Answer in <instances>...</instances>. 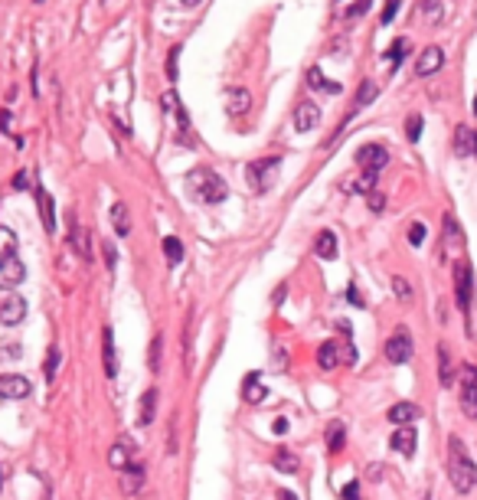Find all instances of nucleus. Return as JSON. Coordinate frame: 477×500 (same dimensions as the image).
Returning a JSON list of instances; mask_svg holds the SVG:
<instances>
[{
  "label": "nucleus",
  "mask_w": 477,
  "mask_h": 500,
  "mask_svg": "<svg viewBox=\"0 0 477 500\" xmlns=\"http://www.w3.org/2000/svg\"><path fill=\"white\" fill-rule=\"evenodd\" d=\"M448 481L458 494H471L477 487V465L471 461L458 435H452V441H448Z\"/></svg>",
  "instance_id": "obj_1"
},
{
  "label": "nucleus",
  "mask_w": 477,
  "mask_h": 500,
  "mask_svg": "<svg viewBox=\"0 0 477 500\" xmlns=\"http://www.w3.org/2000/svg\"><path fill=\"white\" fill-rule=\"evenodd\" d=\"M187 190H190V196H193L196 203H206V206L222 203V200H226V193H229L226 180H222L219 174H216V170H209V167H196V170H190Z\"/></svg>",
  "instance_id": "obj_2"
},
{
  "label": "nucleus",
  "mask_w": 477,
  "mask_h": 500,
  "mask_svg": "<svg viewBox=\"0 0 477 500\" xmlns=\"http://www.w3.org/2000/svg\"><path fill=\"white\" fill-rule=\"evenodd\" d=\"M278 170H282V157H262V161H252L246 167V177H248V187L265 193V190L275 187L278 180Z\"/></svg>",
  "instance_id": "obj_3"
},
{
  "label": "nucleus",
  "mask_w": 477,
  "mask_h": 500,
  "mask_svg": "<svg viewBox=\"0 0 477 500\" xmlns=\"http://www.w3.org/2000/svg\"><path fill=\"white\" fill-rule=\"evenodd\" d=\"M454 295H458V311L468 317L471 314V295H474V271L468 258L454 262Z\"/></svg>",
  "instance_id": "obj_4"
},
{
  "label": "nucleus",
  "mask_w": 477,
  "mask_h": 500,
  "mask_svg": "<svg viewBox=\"0 0 477 500\" xmlns=\"http://www.w3.org/2000/svg\"><path fill=\"white\" fill-rule=\"evenodd\" d=\"M461 412L468 419H477V366H461Z\"/></svg>",
  "instance_id": "obj_5"
},
{
  "label": "nucleus",
  "mask_w": 477,
  "mask_h": 500,
  "mask_svg": "<svg viewBox=\"0 0 477 500\" xmlns=\"http://www.w3.org/2000/svg\"><path fill=\"white\" fill-rule=\"evenodd\" d=\"M412 353H415V343H412V334L406 327H396L392 337L386 340V360L389 363H409Z\"/></svg>",
  "instance_id": "obj_6"
},
{
  "label": "nucleus",
  "mask_w": 477,
  "mask_h": 500,
  "mask_svg": "<svg viewBox=\"0 0 477 500\" xmlns=\"http://www.w3.org/2000/svg\"><path fill=\"white\" fill-rule=\"evenodd\" d=\"M163 108L167 111H173L177 115V137H180V144H187V147H193V131H190V118H187V108L177 102V95L173 92H167L163 95Z\"/></svg>",
  "instance_id": "obj_7"
},
{
  "label": "nucleus",
  "mask_w": 477,
  "mask_h": 500,
  "mask_svg": "<svg viewBox=\"0 0 477 500\" xmlns=\"http://www.w3.org/2000/svg\"><path fill=\"white\" fill-rule=\"evenodd\" d=\"M26 278V268L23 262H20L17 255H7V258H0V288H17V285H23Z\"/></svg>",
  "instance_id": "obj_8"
},
{
  "label": "nucleus",
  "mask_w": 477,
  "mask_h": 500,
  "mask_svg": "<svg viewBox=\"0 0 477 500\" xmlns=\"http://www.w3.org/2000/svg\"><path fill=\"white\" fill-rule=\"evenodd\" d=\"M357 164L363 170H376V174H379V170L389 164V151H386L383 144H363L357 151Z\"/></svg>",
  "instance_id": "obj_9"
},
{
  "label": "nucleus",
  "mask_w": 477,
  "mask_h": 500,
  "mask_svg": "<svg viewBox=\"0 0 477 500\" xmlns=\"http://www.w3.org/2000/svg\"><path fill=\"white\" fill-rule=\"evenodd\" d=\"M442 66H444L442 46H425V50H422V56L415 59V76L428 79V76H435V72H438Z\"/></svg>",
  "instance_id": "obj_10"
},
{
  "label": "nucleus",
  "mask_w": 477,
  "mask_h": 500,
  "mask_svg": "<svg viewBox=\"0 0 477 500\" xmlns=\"http://www.w3.org/2000/svg\"><path fill=\"white\" fill-rule=\"evenodd\" d=\"M30 380L26 376H17V373H4L0 376V396L4 399H26L30 396Z\"/></svg>",
  "instance_id": "obj_11"
},
{
  "label": "nucleus",
  "mask_w": 477,
  "mask_h": 500,
  "mask_svg": "<svg viewBox=\"0 0 477 500\" xmlns=\"http://www.w3.org/2000/svg\"><path fill=\"white\" fill-rule=\"evenodd\" d=\"M26 317V301L17 295H10L0 301V324H7V327H17L20 321Z\"/></svg>",
  "instance_id": "obj_12"
},
{
  "label": "nucleus",
  "mask_w": 477,
  "mask_h": 500,
  "mask_svg": "<svg viewBox=\"0 0 477 500\" xmlns=\"http://www.w3.org/2000/svg\"><path fill=\"white\" fill-rule=\"evenodd\" d=\"M317 125H321V108H317V102L307 98V102H301L298 108H294V131L304 135V131H311V127H317Z\"/></svg>",
  "instance_id": "obj_13"
},
{
  "label": "nucleus",
  "mask_w": 477,
  "mask_h": 500,
  "mask_svg": "<svg viewBox=\"0 0 477 500\" xmlns=\"http://www.w3.org/2000/svg\"><path fill=\"white\" fill-rule=\"evenodd\" d=\"M415 445H418L415 428H409V425H399V428L392 432V438H389V448L399 451V455H406V458H412V455H415Z\"/></svg>",
  "instance_id": "obj_14"
},
{
  "label": "nucleus",
  "mask_w": 477,
  "mask_h": 500,
  "mask_svg": "<svg viewBox=\"0 0 477 500\" xmlns=\"http://www.w3.org/2000/svg\"><path fill=\"white\" fill-rule=\"evenodd\" d=\"M242 399H246L248 406H258V402H265L268 399V390L262 386V376L258 373H248L246 382H242Z\"/></svg>",
  "instance_id": "obj_15"
},
{
  "label": "nucleus",
  "mask_w": 477,
  "mask_h": 500,
  "mask_svg": "<svg viewBox=\"0 0 477 500\" xmlns=\"http://www.w3.org/2000/svg\"><path fill=\"white\" fill-rule=\"evenodd\" d=\"M33 193H36V203H40V216H43V229L52 236V232H56V206H52V196L46 193L43 187H36Z\"/></svg>",
  "instance_id": "obj_16"
},
{
  "label": "nucleus",
  "mask_w": 477,
  "mask_h": 500,
  "mask_svg": "<svg viewBox=\"0 0 477 500\" xmlns=\"http://www.w3.org/2000/svg\"><path fill=\"white\" fill-rule=\"evenodd\" d=\"M102 360H105V376L118 373V353H115V331L111 327L102 331Z\"/></svg>",
  "instance_id": "obj_17"
},
{
  "label": "nucleus",
  "mask_w": 477,
  "mask_h": 500,
  "mask_svg": "<svg viewBox=\"0 0 477 500\" xmlns=\"http://www.w3.org/2000/svg\"><path fill=\"white\" fill-rule=\"evenodd\" d=\"M418 416H422V412H418L415 402H396V406L389 409V422H396V425H412Z\"/></svg>",
  "instance_id": "obj_18"
},
{
  "label": "nucleus",
  "mask_w": 477,
  "mask_h": 500,
  "mask_svg": "<svg viewBox=\"0 0 477 500\" xmlns=\"http://www.w3.org/2000/svg\"><path fill=\"white\" fill-rule=\"evenodd\" d=\"M376 170H363L357 180H347L343 183V193H373V187H376Z\"/></svg>",
  "instance_id": "obj_19"
},
{
  "label": "nucleus",
  "mask_w": 477,
  "mask_h": 500,
  "mask_svg": "<svg viewBox=\"0 0 477 500\" xmlns=\"http://www.w3.org/2000/svg\"><path fill=\"white\" fill-rule=\"evenodd\" d=\"M314 252H317V258H324V262L337 258V236H333L331 229H324L314 239Z\"/></svg>",
  "instance_id": "obj_20"
},
{
  "label": "nucleus",
  "mask_w": 477,
  "mask_h": 500,
  "mask_svg": "<svg viewBox=\"0 0 477 500\" xmlns=\"http://www.w3.org/2000/svg\"><path fill=\"white\" fill-rule=\"evenodd\" d=\"M340 347H337V340H327V343H321V350H317V366L321 370H333V366L340 363Z\"/></svg>",
  "instance_id": "obj_21"
},
{
  "label": "nucleus",
  "mask_w": 477,
  "mask_h": 500,
  "mask_svg": "<svg viewBox=\"0 0 477 500\" xmlns=\"http://www.w3.org/2000/svg\"><path fill=\"white\" fill-rule=\"evenodd\" d=\"M121 487H125V494H141V487H144V467H141V465H128V467H125Z\"/></svg>",
  "instance_id": "obj_22"
},
{
  "label": "nucleus",
  "mask_w": 477,
  "mask_h": 500,
  "mask_svg": "<svg viewBox=\"0 0 477 500\" xmlns=\"http://www.w3.org/2000/svg\"><path fill=\"white\" fill-rule=\"evenodd\" d=\"M111 229L118 232L121 239L131 236V216H128V206H125V203H115V206H111Z\"/></svg>",
  "instance_id": "obj_23"
},
{
  "label": "nucleus",
  "mask_w": 477,
  "mask_h": 500,
  "mask_svg": "<svg viewBox=\"0 0 477 500\" xmlns=\"http://www.w3.org/2000/svg\"><path fill=\"white\" fill-rule=\"evenodd\" d=\"M108 465L115 467V471H125L128 465H134L131 461V448H128V441H115L108 451Z\"/></svg>",
  "instance_id": "obj_24"
},
{
  "label": "nucleus",
  "mask_w": 477,
  "mask_h": 500,
  "mask_svg": "<svg viewBox=\"0 0 477 500\" xmlns=\"http://www.w3.org/2000/svg\"><path fill=\"white\" fill-rule=\"evenodd\" d=\"M226 98H229V102H226L229 115H246V111L252 108V95H248V89H232Z\"/></svg>",
  "instance_id": "obj_25"
},
{
  "label": "nucleus",
  "mask_w": 477,
  "mask_h": 500,
  "mask_svg": "<svg viewBox=\"0 0 477 500\" xmlns=\"http://www.w3.org/2000/svg\"><path fill=\"white\" fill-rule=\"evenodd\" d=\"M461 242H464V236H461V226L454 216H444V252L452 255L454 249H461Z\"/></svg>",
  "instance_id": "obj_26"
},
{
  "label": "nucleus",
  "mask_w": 477,
  "mask_h": 500,
  "mask_svg": "<svg viewBox=\"0 0 477 500\" xmlns=\"http://www.w3.org/2000/svg\"><path fill=\"white\" fill-rule=\"evenodd\" d=\"M474 137H477V131H471L468 125H461L458 135H454V154H458V157H468V154H474Z\"/></svg>",
  "instance_id": "obj_27"
},
{
  "label": "nucleus",
  "mask_w": 477,
  "mask_h": 500,
  "mask_svg": "<svg viewBox=\"0 0 477 500\" xmlns=\"http://www.w3.org/2000/svg\"><path fill=\"white\" fill-rule=\"evenodd\" d=\"M438 380H442V386H454V366H452V353H448V347H438Z\"/></svg>",
  "instance_id": "obj_28"
},
{
  "label": "nucleus",
  "mask_w": 477,
  "mask_h": 500,
  "mask_svg": "<svg viewBox=\"0 0 477 500\" xmlns=\"http://www.w3.org/2000/svg\"><path fill=\"white\" fill-rule=\"evenodd\" d=\"M307 85H311V89H317V92H331V95H340V82H327L324 79V72H321V69H311V72H307Z\"/></svg>",
  "instance_id": "obj_29"
},
{
  "label": "nucleus",
  "mask_w": 477,
  "mask_h": 500,
  "mask_svg": "<svg viewBox=\"0 0 477 500\" xmlns=\"http://www.w3.org/2000/svg\"><path fill=\"white\" fill-rule=\"evenodd\" d=\"M137 412H141V416H137L141 425L154 422V412H157V390H147L144 396H141V409H137Z\"/></svg>",
  "instance_id": "obj_30"
},
{
  "label": "nucleus",
  "mask_w": 477,
  "mask_h": 500,
  "mask_svg": "<svg viewBox=\"0 0 477 500\" xmlns=\"http://www.w3.org/2000/svg\"><path fill=\"white\" fill-rule=\"evenodd\" d=\"M343 445H347V428H343V422H331L327 425V448L337 455V451H343Z\"/></svg>",
  "instance_id": "obj_31"
},
{
  "label": "nucleus",
  "mask_w": 477,
  "mask_h": 500,
  "mask_svg": "<svg viewBox=\"0 0 477 500\" xmlns=\"http://www.w3.org/2000/svg\"><path fill=\"white\" fill-rule=\"evenodd\" d=\"M69 242H72V249H79V255H82L86 262L92 258V255H88V232L82 229L76 220H72V232H69Z\"/></svg>",
  "instance_id": "obj_32"
},
{
  "label": "nucleus",
  "mask_w": 477,
  "mask_h": 500,
  "mask_svg": "<svg viewBox=\"0 0 477 500\" xmlns=\"http://www.w3.org/2000/svg\"><path fill=\"white\" fill-rule=\"evenodd\" d=\"M163 255H167V265H180L183 262V242L177 236L163 239Z\"/></svg>",
  "instance_id": "obj_33"
},
{
  "label": "nucleus",
  "mask_w": 477,
  "mask_h": 500,
  "mask_svg": "<svg viewBox=\"0 0 477 500\" xmlns=\"http://www.w3.org/2000/svg\"><path fill=\"white\" fill-rule=\"evenodd\" d=\"M275 467H278L282 475H298V455H294V451H278V455H275Z\"/></svg>",
  "instance_id": "obj_34"
},
{
  "label": "nucleus",
  "mask_w": 477,
  "mask_h": 500,
  "mask_svg": "<svg viewBox=\"0 0 477 500\" xmlns=\"http://www.w3.org/2000/svg\"><path fill=\"white\" fill-rule=\"evenodd\" d=\"M7 255H17V236H13V229L0 226V258H7Z\"/></svg>",
  "instance_id": "obj_35"
},
{
  "label": "nucleus",
  "mask_w": 477,
  "mask_h": 500,
  "mask_svg": "<svg viewBox=\"0 0 477 500\" xmlns=\"http://www.w3.org/2000/svg\"><path fill=\"white\" fill-rule=\"evenodd\" d=\"M59 360H62V350H59V347H50V353H46V366H43L46 382H52V380H56V370H59Z\"/></svg>",
  "instance_id": "obj_36"
},
{
  "label": "nucleus",
  "mask_w": 477,
  "mask_h": 500,
  "mask_svg": "<svg viewBox=\"0 0 477 500\" xmlns=\"http://www.w3.org/2000/svg\"><path fill=\"white\" fill-rule=\"evenodd\" d=\"M161 353H163V337H161V334H154V340H151V353H147V366H151L154 373L161 370Z\"/></svg>",
  "instance_id": "obj_37"
},
{
  "label": "nucleus",
  "mask_w": 477,
  "mask_h": 500,
  "mask_svg": "<svg viewBox=\"0 0 477 500\" xmlns=\"http://www.w3.org/2000/svg\"><path fill=\"white\" fill-rule=\"evenodd\" d=\"M406 56H409V40H396V42H392V50L386 52V59H389L392 66H399Z\"/></svg>",
  "instance_id": "obj_38"
},
{
  "label": "nucleus",
  "mask_w": 477,
  "mask_h": 500,
  "mask_svg": "<svg viewBox=\"0 0 477 500\" xmlns=\"http://www.w3.org/2000/svg\"><path fill=\"white\" fill-rule=\"evenodd\" d=\"M376 92H379V89H376V82H369V79H367V82H363V85L357 89V108H363V105L373 102Z\"/></svg>",
  "instance_id": "obj_39"
},
{
  "label": "nucleus",
  "mask_w": 477,
  "mask_h": 500,
  "mask_svg": "<svg viewBox=\"0 0 477 500\" xmlns=\"http://www.w3.org/2000/svg\"><path fill=\"white\" fill-rule=\"evenodd\" d=\"M406 135H409V141H418V137H422V115H409V121H406Z\"/></svg>",
  "instance_id": "obj_40"
},
{
  "label": "nucleus",
  "mask_w": 477,
  "mask_h": 500,
  "mask_svg": "<svg viewBox=\"0 0 477 500\" xmlns=\"http://www.w3.org/2000/svg\"><path fill=\"white\" fill-rule=\"evenodd\" d=\"M13 187H17V190H36L33 174H30V170H20L17 177H13Z\"/></svg>",
  "instance_id": "obj_41"
},
{
  "label": "nucleus",
  "mask_w": 477,
  "mask_h": 500,
  "mask_svg": "<svg viewBox=\"0 0 477 500\" xmlns=\"http://www.w3.org/2000/svg\"><path fill=\"white\" fill-rule=\"evenodd\" d=\"M409 242L415 249L425 242V222H412V226H409Z\"/></svg>",
  "instance_id": "obj_42"
},
{
  "label": "nucleus",
  "mask_w": 477,
  "mask_h": 500,
  "mask_svg": "<svg viewBox=\"0 0 477 500\" xmlns=\"http://www.w3.org/2000/svg\"><path fill=\"white\" fill-rule=\"evenodd\" d=\"M392 291H396L399 297H406V301L412 297V285H409L406 278H402V275H399V278H392Z\"/></svg>",
  "instance_id": "obj_43"
},
{
  "label": "nucleus",
  "mask_w": 477,
  "mask_h": 500,
  "mask_svg": "<svg viewBox=\"0 0 477 500\" xmlns=\"http://www.w3.org/2000/svg\"><path fill=\"white\" fill-rule=\"evenodd\" d=\"M396 13H399V0H386V7H383V23L389 26L392 20H396Z\"/></svg>",
  "instance_id": "obj_44"
},
{
  "label": "nucleus",
  "mask_w": 477,
  "mask_h": 500,
  "mask_svg": "<svg viewBox=\"0 0 477 500\" xmlns=\"http://www.w3.org/2000/svg\"><path fill=\"white\" fill-rule=\"evenodd\" d=\"M340 497H343V500H360V484H357V481H350L347 487L340 491Z\"/></svg>",
  "instance_id": "obj_45"
},
{
  "label": "nucleus",
  "mask_w": 477,
  "mask_h": 500,
  "mask_svg": "<svg viewBox=\"0 0 477 500\" xmlns=\"http://www.w3.org/2000/svg\"><path fill=\"white\" fill-rule=\"evenodd\" d=\"M383 206H386V200L379 193H369V210L373 212H383Z\"/></svg>",
  "instance_id": "obj_46"
},
{
  "label": "nucleus",
  "mask_w": 477,
  "mask_h": 500,
  "mask_svg": "<svg viewBox=\"0 0 477 500\" xmlns=\"http://www.w3.org/2000/svg\"><path fill=\"white\" fill-rule=\"evenodd\" d=\"M105 262H108V268H115V258H118V252H115V246H111V242H105Z\"/></svg>",
  "instance_id": "obj_47"
},
{
  "label": "nucleus",
  "mask_w": 477,
  "mask_h": 500,
  "mask_svg": "<svg viewBox=\"0 0 477 500\" xmlns=\"http://www.w3.org/2000/svg\"><path fill=\"white\" fill-rule=\"evenodd\" d=\"M167 76L177 79V50H173V52H171V59H167Z\"/></svg>",
  "instance_id": "obj_48"
},
{
  "label": "nucleus",
  "mask_w": 477,
  "mask_h": 500,
  "mask_svg": "<svg viewBox=\"0 0 477 500\" xmlns=\"http://www.w3.org/2000/svg\"><path fill=\"white\" fill-rule=\"evenodd\" d=\"M272 432H275V435H285V432H288V419H275Z\"/></svg>",
  "instance_id": "obj_49"
},
{
  "label": "nucleus",
  "mask_w": 477,
  "mask_h": 500,
  "mask_svg": "<svg viewBox=\"0 0 477 500\" xmlns=\"http://www.w3.org/2000/svg\"><path fill=\"white\" fill-rule=\"evenodd\" d=\"M347 4H353V0H337V10H340V13H347ZM353 7H357V4H353ZM353 7H350V10H353ZM347 17H350V13H347Z\"/></svg>",
  "instance_id": "obj_50"
},
{
  "label": "nucleus",
  "mask_w": 477,
  "mask_h": 500,
  "mask_svg": "<svg viewBox=\"0 0 477 500\" xmlns=\"http://www.w3.org/2000/svg\"><path fill=\"white\" fill-rule=\"evenodd\" d=\"M282 500H298V497H294L291 491H282Z\"/></svg>",
  "instance_id": "obj_51"
},
{
  "label": "nucleus",
  "mask_w": 477,
  "mask_h": 500,
  "mask_svg": "<svg viewBox=\"0 0 477 500\" xmlns=\"http://www.w3.org/2000/svg\"><path fill=\"white\" fill-rule=\"evenodd\" d=\"M425 7L432 10V13H438V7H435V0H425Z\"/></svg>",
  "instance_id": "obj_52"
},
{
  "label": "nucleus",
  "mask_w": 477,
  "mask_h": 500,
  "mask_svg": "<svg viewBox=\"0 0 477 500\" xmlns=\"http://www.w3.org/2000/svg\"><path fill=\"white\" fill-rule=\"evenodd\" d=\"M180 4H183V7H196V4H200V0H180Z\"/></svg>",
  "instance_id": "obj_53"
},
{
  "label": "nucleus",
  "mask_w": 477,
  "mask_h": 500,
  "mask_svg": "<svg viewBox=\"0 0 477 500\" xmlns=\"http://www.w3.org/2000/svg\"><path fill=\"white\" fill-rule=\"evenodd\" d=\"M0 491H4V471H0Z\"/></svg>",
  "instance_id": "obj_54"
},
{
  "label": "nucleus",
  "mask_w": 477,
  "mask_h": 500,
  "mask_svg": "<svg viewBox=\"0 0 477 500\" xmlns=\"http://www.w3.org/2000/svg\"><path fill=\"white\" fill-rule=\"evenodd\" d=\"M474 115H477V95H474Z\"/></svg>",
  "instance_id": "obj_55"
},
{
  "label": "nucleus",
  "mask_w": 477,
  "mask_h": 500,
  "mask_svg": "<svg viewBox=\"0 0 477 500\" xmlns=\"http://www.w3.org/2000/svg\"><path fill=\"white\" fill-rule=\"evenodd\" d=\"M474 154H477V137H474Z\"/></svg>",
  "instance_id": "obj_56"
}]
</instances>
